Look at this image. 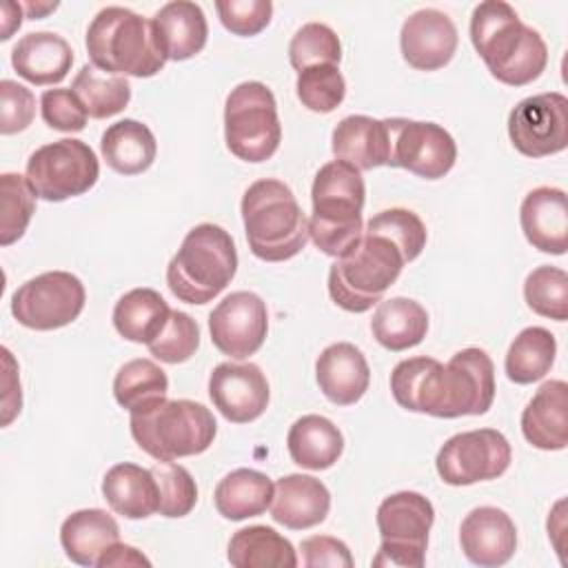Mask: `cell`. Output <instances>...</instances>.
<instances>
[{"label":"cell","instance_id":"cell-1","mask_svg":"<svg viewBox=\"0 0 568 568\" xmlns=\"http://www.w3.org/2000/svg\"><path fill=\"white\" fill-rule=\"evenodd\" d=\"M495 390L493 359L475 346L457 351L446 364L426 355L408 357L390 373V393L402 408L444 419L484 415Z\"/></svg>","mask_w":568,"mask_h":568},{"label":"cell","instance_id":"cell-2","mask_svg":"<svg viewBox=\"0 0 568 568\" xmlns=\"http://www.w3.org/2000/svg\"><path fill=\"white\" fill-rule=\"evenodd\" d=\"M470 42L493 78L508 87L530 84L548 64V47L539 31L524 24L504 0H484L473 9Z\"/></svg>","mask_w":568,"mask_h":568},{"label":"cell","instance_id":"cell-3","mask_svg":"<svg viewBox=\"0 0 568 568\" xmlns=\"http://www.w3.org/2000/svg\"><path fill=\"white\" fill-rule=\"evenodd\" d=\"M364 200L366 184L359 169L344 160H331L320 166L311 186V242L335 260L346 255L364 235Z\"/></svg>","mask_w":568,"mask_h":568},{"label":"cell","instance_id":"cell-4","mask_svg":"<svg viewBox=\"0 0 568 568\" xmlns=\"http://www.w3.org/2000/svg\"><path fill=\"white\" fill-rule=\"evenodd\" d=\"M240 211L248 248L264 262L291 260L311 240L308 217L282 180H255L244 191Z\"/></svg>","mask_w":568,"mask_h":568},{"label":"cell","instance_id":"cell-5","mask_svg":"<svg viewBox=\"0 0 568 568\" xmlns=\"http://www.w3.org/2000/svg\"><path fill=\"white\" fill-rule=\"evenodd\" d=\"M87 53L98 69L133 78H151L166 64L153 20L115 4L89 22Z\"/></svg>","mask_w":568,"mask_h":568},{"label":"cell","instance_id":"cell-6","mask_svg":"<svg viewBox=\"0 0 568 568\" xmlns=\"http://www.w3.org/2000/svg\"><path fill=\"white\" fill-rule=\"evenodd\" d=\"M237 248L229 231L202 222L193 226L166 266L171 293L186 304H206L235 277Z\"/></svg>","mask_w":568,"mask_h":568},{"label":"cell","instance_id":"cell-7","mask_svg":"<svg viewBox=\"0 0 568 568\" xmlns=\"http://www.w3.org/2000/svg\"><path fill=\"white\" fill-rule=\"evenodd\" d=\"M406 260L395 242L368 233L328 268V295L348 313H366L397 282Z\"/></svg>","mask_w":568,"mask_h":568},{"label":"cell","instance_id":"cell-8","mask_svg":"<svg viewBox=\"0 0 568 568\" xmlns=\"http://www.w3.org/2000/svg\"><path fill=\"white\" fill-rule=\"evenodd\" d=\"M135 444L158 462L209 450L217 435L213 413L193 399H162L129 419Z\"/></svg>","mask_w":568,"mask_h":568},{"label":"cell","instance_id":"cell-9","mask_svg":"<svg viewBox=\"0 0 568 568\" xmlns=\"http://www.w3.org/2000/svg\"><path fill=\"white\" fill-rule=\"evenodd\" d=\"M226 149L244 162H264L282 142V124L273 91L257 80L240 82L224 104Z\"/></svg>","mask_w":568,"mask_h":568},{"label":"cell","instance_id":"cell-10","mask_svg":"<svg viewBox=\"0 0 568 568\" xmlns=\"http://www.w3.org/2000/svg\"><path fill=\"white\" fill-rule=\"evenodd\" d=\"M375 521L382 544L373 557V566H424L428 532L435 521V508L422 493L399 490L388 495L377 506Z\"/></svg>","mask_w":568,"mask_h":568},{"label":"cell","instance_id":"cell-11","mask_svg":"<svg viewBox=\"0 0 568 568\" xmlns=\"http://www.w3.org/2000/svg\"><path fill=\"white\" fill-rule=\"evenodd\" d=\"M24 178L36 197L62 202L93 189L100 178V162L87 142L78 138H62L29 155Z\"/></svg>","mask_w":568,"mask_h":568},{"label":"cell","instance_id":"cell-12","mask_svg":"<svg viewBox=\"0 0 568 568\" xmlns=\"http://www.w3.org/2000/svg\"><path fill=\"white\" fill-rule=\"evenodd\" d=\"M84 302L87 291L80 277L69 271H47L13 291L11 313L31 331H55L75 322Z\"/></svg>","mask_w":568,"mask_h":568},{"label":"cell","instance_id":"cell-13","mask_svg":"<svg viewBox=\"0 0 568 568\" xmlns=\"http://www.w3.org/2000/svg\"><path fill=\"white\" fill-rule=\"evenodd\" d=\"M513 459L510 444L495 428L464 430L444 442L437 450L435 468L444 484L470 486L501 477Z\"/></svg>","mask_w":568,"mask_h":568},{"label":"cell","instance_id":"cell-14","mask_svg":"<svg viewBox=\"0 0 568 568\" xmlns=\"http://www.w3.org/2000/svg\"><path fill=\"white\" fill-rule=\"evenodd\" d=\"M508 138L526 158H546L568 146V98L559 91L519 100L508 113Z\"/></svg>","mask_w":568,"mask_h":568},{"label":"cell","instance_id":"cell-15","mask_svg":"<svg viewBox=\"0 0 568 568\" xmlns=\"http://www.w3.org/2000/svg\"><path fill=\"white\" fill-rule=\"evenodd\" d=\"M386 124L390 135L388 166L406 169L424 180H439L455 166L457 144L442 124L408 118H386Z\"/></svg>","mask_w":568,"mask_h":568},{"label":"cell","instance_id":"cell-16","mask_svg":"<svg viewBox=\"0 0 568 568\" xmlns=\"http://www.w3.org/2000/svg\"><path fill=\"white\" fill-rule=\"evenodd\" d=\"M213 346L231 359H244L257 353L268 333L266 302L251 291L226 295L209 315Z\"/></svg>","mask_w":568,"mask_h":568},{"label":"cell","instance_id":"cell-17","mask_svg":"<svg viewBox=\"0 0 568 568\" xmlns=\"http://www.w3.org/2000/svg\"><path fill=\"white\" fill-rule=\"evenodd\" d=\"M209 397L224 419L248 424L266 410L271 388L257 364L222 362L209 375Z\"/></svg>","mask_w":568,"mask_h":568},{"label":"cell","instance_id":"cell-18","mask_svg":"<svg viewBox=\"0 0 568 568\" xmlns=\"http://www.w3.org/2000/svg\"><path fill=\"white\" fill-rule=\"evenodd\" d=\"M459 44L455 22L439 9L426 7L410 13L399 31L402 58L417 71L446 67Z\"/></svg>","mask_w":568,"mask_h":568},{"label":"cell","instance_id":"cell-19","mask_svg":"<svg viewBox=\"0 0 568 568\" xmlns=\"http://www.w3.org/2000/svg\"><path fill=\"white\" fill-rule=\"evenodd\" d=\"M459 544L470 564L497 568L513 559L517 550V528L506 510L479 506L462 519Z\"/></svg>","mask_w":568,"mask_h":568},{"label":"cell","instance_id":"cell-20","mask_svg":"<svg viewBox=\"0 0 568 568\" xmlns=\"http://www.w3.org/2000/svg\"><path fill=\"white\" fill-rule=\"evenodd\" d=\"M521 231L532 248L564 255L568 248V197L557 186H537L519 206Z\"/></svg>","mask_w":568,"mask_h":568},{"label":"cell","instance_id":"cell-21","mask_svg":"<svg viewBox=\"0 0 568 568\" xmlns=\"http://www.w3.org/2000/svg\"><path fill=\"white\" fill-rule=\"evenodd\" d=\"M315 379L328 402L353 406L368 390L371 368L355 344L335 342L320 353L315 362Z\"/></svg>","mask_w":568,"mask_h":568},{"label":"cell","instance_id":"cell-22","mask_svg":"<svg viewBox=\"0 0 568 568\" xmlns=\"http://www.w3.org/2000/svg\"><path fill=\"white\" fill-rule=\"evenodd\" d=\"M331 510L328 488L313 475L291 473L277 479L271 517L291 530H306L326 519Z\"/></svg>","mask_w":568,"mask_h":568},{"label":"cell","instance_id":"cell-23","mask_svg":"<svg viewBox=\"0 0 568 568\" xmlns=\"http://www.w3.org/2000/svg\"><path fill=\"white\" fill-rule=\"evenodd\" d=\"M521 433L539 450H564L568 446V384L544 382L521 413Z\"/></svg>","mask_w":568,"mask_h":568},{"label":"cell","instance_id":"cell-24","mask_svg":"<svg viewBox=\"0 0 568 568\" xmlns=\"http://www.w3.org/2000/svg\"><path fill=\"white\" fill-rule=\"evenodd\" d=\"M11 64L31 84H58L71 71L73 49L53 31H31L11 49Z\"/></svg>","mask_w":568,"mask_h":568},{"label":"cell","instance_id":"cell-25","mask_svg":"<svg viewBox=\"0 0 568 568\" xmlns=\"http://www.w3.org/2000/svg\"><path fill=\"white\" fill-rule=\"evenodd\" d=\"M331 149L335 160H344L359 171L388 166L390 162V135L386 118L348 115L337 122L331 135Z\"/></svg>","mask_w":568,"mask_h":568},{"label":"cell","instance_id":"cell-26","mask_svg":"<svg viewBox=\"0 0 568 568\" xmlns=\"http://www.w3.org/2000/svg\"><path fill=\"white\" fill-rule=\"evenodd\" d=\"M166 60H189L206 47L209 24L202 7L191 0H173L151 18Z\"/></svg>","mask_w":568,"mask_h":568},{"label":"cell","instance_id":"cell-27","mask_svg":"<svg viewBox=\"0 0 568 568\" xmlns=\"http://www.w3.org/2000/svg\"><path fill=\"white\" fill-rule=\"evenodd\" d=\"M118 541L120 526L102 508L75 510L60 526L62 550L78 566H98V559Z\"/></svg>","mask_w":568,"mask_h":568},{"label":"cell","instance_id":"cell-28","mask_svg":"<svg viewBox=\"0 0 568 568\" xmlns=\"http://www.w3.org/2000/svg\"><path fill=\"white\" fill-rule=\"evenodd\" d=\"M102 497L115 515L146 519L158 513V484L151 468L131 462L111 466L102 477Z\"/></svg>","mask_w":568,"mask_h":568},{"label":"cell","instance_id":"cell-29","mask_svg":"<svg viewBox=\"0 0 568 568\" xmlns=\"http://www.w3.org/2000/svg\"><path fill=\"white\" fill-rule=\"evenodd\" d=\"M291 459L306 470H326L344 453L342 430L324 415H302L286 435Z\"/></svg>","mask_w":568,"mask_h":568},{"label":"cell","instance_id":"cell-30","mask_svg":"<svg viewBox=\"0 0 568 568\" xmlns=\"http://www.w3.org/2000/svg\"><path fill=\"white\" fill-rule=\"evenodd\" d=\"M100 151L104 162L115 173L138 175L153 164L158 142L146 124L133 118H124L106 126L100 140Z\"/></svg>","mask_w":568,"mask_h":568},{"label":"cell","instance_id":"cell-31","mask_svg":"<svg viewBox=\"0 0 568 568\" xmlns=\"http://www.w3.org/2000/svg\"><path fill=\"white\" fill-rule=\"evenodd\" d=\"M371 333L386 351H408L426 337L428 313L410 297L382 300L373 313Z\"/></svg>","mask_w":568,"mask_h":568},{"label":"cell","instance_id":"cell-32","mask_svg":"<svg viewBox=\"0 0 568 568\" xmlns=\"http://www.w3.org/2000/svg\"><path fill=\"white\" fill-rule=\"evenodd\" d=\"M273 490L275 484L268 475L253 468H237L220 479L213 504L224 519L242 521L266 513L273 501Z\"/></svg>","mask_w":568,"mask_h":568},{"label":"cell","instance_id":"cell-33","mask_svg":"<svg viewBox=\"0 0 568 568\" xmlns=\"http://www.w3.org/2000/svg\"><path fill=\"white\" fill-rule=\"evenodd\" d=\"M226 559L235 568H295L300 564L293 544L271 526H246L233 532Z\"/></svg>","mask_w":568,"mask_h":568},{"label":"cell","instance_id":"cell-34","mask_svg":"<svg viewBox=\"0 0 568 568\" xmlns=\"http://www.w3.org/2000/svg\"><path fill=\"white\" fill-rule=\"evenodd\" d=\"M171 308L164 297L149 286L131 288L113 306L115 331L135 344L153 342L169 322Z\"/></svg>","mask_w":568,"mask_h":568},{"label":"cell","instance_id":"cell-35","mask_svg":"<svg viewBox=\"0 0 568 568\" xmlns=\"http://www.w3.org/2000/svg\"><path fill=\"white\" fill-rule=\"evenodd\" d=\"M557 339L544 326L524 328L513 344L508 346L504 368L510 382L515 384H532L546 377L555 364Z\"/></svg>","mask_w":568,"mask_h":568},{"label":"cell","instance_id":"cell-36","mask_svg":"<svg viewBox=\"0 0 568 568\" xmlns=\"http://www.w3.org/2000/svg\"><path fill=\"white\" fill-rule=\"evenodd\" d=\"M169 377L153 359L138 357L122 364L113 377V397L129 413H142L166 399Z\"/></svg>","mask_w":568,"mask_h":568},{"label":"cell","instance_id":"cell-37","mask_svg":"<svg viewBox=\"0 0 568 568\" xmlns=\"http://www.w3.org/2000/svg\"><path fill=\"white\" fill-rule=\"evenodd\" d=\"M71 89L84 104L89 118L95 120L118 115L131 100V84L126 75L102 71L95 64H84L73 78Z\"/></svg>","mask_w":568,"mask_h":568},{"label":"cell","instance_id":"cell-38","mask_svg":"<svg viewBox=\"0 0 568 568\" xmlns=\"http://www.w3.org/2000/svg\"><path fill=\"white\" fill-rule=\"evenodd\" d=\"M36 213V193L24 175H0V244L18 242Z\"/></svg>","mask_w":568,"mask_h":568},{"label":"cell","instance_id":"cell-39","mask_svg":"<svg viewBox=\"0 0 568 568\" xmlns=\"http://www.w3.org/2000/svg\"><path fill=\"white\" fill-rule=\"evenodd\" d=\"M524 300L532 313L555 322H566L568 320V273L550 264L532 268L524 282Z\"/></svg>","mask_w":568,"mask_h":568},{"label":"cell","instance_id":"cell-40","mask_svg":"<svg viewBox=\"0 0 568 568\" xmlns=\"http://www.w3.org/2000/svg\"><path fill=\"white\" fill-rule=\"evenodd\" d=\"M364 231L384 235L390 242H395L397 248L402 251L406 264L419 257V253L424 251L426 240H428V231H426V224L422 222V217L417 213H413L410 209H402V206L379 211L377 215H373L366 222Z\"/></svg>","mask_w":568,"mask_h":568},{"label":"cell","instance_id":"cell-41","mask_svg":"<svg viewBox=\"0 0 568 568\" xmlns=\"http://www.w3.org/2000/svg\"><path fill=\"white\" fill-rule=\"evenodd\" d=\"M295 91L308 111L331 113L344 102L346 80L337 64H315L297 71Z\"/></svg>","mask_w":568,"mask_h":568},{"label":"cell","instance_id":"cell-42","mask_svg":"<svg viewBox=\"0 0 568 568\" xmlns=\"http://www.w3.org/2000/svg\"><path fill=\"white\" fill-rule=\"evenodd\" d=\"M288 60L295 71L315 64H339L342 42L328 24L306 22L295 31L288 42Z\"/></svg>","mask_w":568,"mask_h":568},{"label":"cell","instance_id":"cell-43","mask_svg":"<svg viewBox=\"0 0 568 568\" xmlns=\"http://www.w3.org/2000/svg\"><path fill=\"white\" fill-rule=\"evenodd\" d=\"M158 484V513L162 517H186L197 504V486L193 475L175 462H158L151 466Z\"/></svg>","mask_w":568,"mask_h":568},{"label":"cell","instance_id":"cell-44","mask_svg":"<svg viewBox=\"0 0 568 568\" xmlns=\"http://www.w3.org/2000/svg\"><path fill=\"white\" fill-rule=\"evenodd\" d=\"M146 346L155 359L164 364H182L191 359L200 346V326L189 313L171 308L169 322Z\"/></svg>","mask_w":568,"mask_h":568},{"label":"cell","instance_id":"cell-45","mask_svg":"<svg viewBox=\"0 0 568 568\" xmlns=\"http://www.w3.org/2000/svg\"><path fill=\"white\" fill-rule=\"evenodd\" d=\"M215 11L226 31L248 38L268 27L273 16L271 0H217Z\"/></svg>","mask_w":568,"mask_h":568},{"label":"cell","instance_id":"cell-46","mask_svg":"<svg viewBox=\"0 0 568 568\" xmlns=\"http://www.w3.org/2000/svg\"><path fill=\"white\" fill-rule=\"evenodd\" d=\"M40 113L49 129L75 133L87 126V109L73 89H47L40 95Z\"/></svg>","mask_w":568,"mask_h":568},{"label":"cell","instance_id":"cell-47","mask_svg":"<svg viewBox=\"0 0 568 568\" xmlns=\"http://www.w3.org/2000/svg\"><path fill=\"white\" fill-rule=\"evenodd\" d=\"M36 115V98L31 89L16 80L0 82V133L13 135L24 131Z\"/></svg>","mask_w":568,"mask_h":568},{"label":"cell","instance_id":"cell-48","mask_svg":"<svg viewBox=\"0 0 568 568\" xmlns=\"http://www.w3.org/2000/svg\"><path fill=\"white\" fill-rule=\"evenodd\" d=\"M302 550V564L306 568H322V566H331V568H353V555L348 550V546L331 535H313L306 537L300 544Z\"/></svg>","mask_w":568,"mask_h":568},{"label":"cell","instance_id":"cell-49","mask_svg":"<svg viewBox=\"0 0 568 568\" xmlns=\"http://www.w3.org/2000/svg\"><path fill=\"white\" fill-rule=\"evenodd\" d=\"M4 357V393H2V426H9L11 419L20 413L22 408V390H20V377H18V366L13 362L11 351L4 346L2 348Z\"/></svg>","mask_w":568,"mask_h":568},{"label":"cell","instance_id":"cell-50","mask_svg":"<svg viewBox=\"0 0 568 568\" xmlns=\"http://www.w3.org/2000/svg\"><path fill=\"white\" fill-rule=\"evenodd\" d=\"M98 566L100 568H111V566H151V561L138 548L118 541L98 559Z\"/></svg>","mask_w":568,"mask_h":568},{"label":"cell","instance_id":"cell-51","mask_svg":"<svg viewBox=\"0 0 568 568\" xmlns=\"http://www.w3.org/2000/svg\"><path fill=\"white\" fill-rule=\"evenodd\" d=\"M24 13L31 18V20H40L42 16H47L49 11H55L58 9V2H24L22 4Z\"/></svg>","mask_w":568,"mask_h":568}]
</instances>
